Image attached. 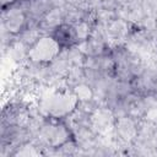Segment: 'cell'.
<instances>
[{
    "label": "cell",
    "mask_w": 157,
    "mask_h": 157,
    "mask_svg": "<svg viewBox=\"0 0 157 157\" xmlns=\"http://www.w3.org/2000/svg\"><path fill=\"white\" fill-rule=\"evenodd\" d=\"M60 52L61 48L58 43L50 36H45L40 37L32 47H29L27 58L34 64L45 65L52 63L60 54Z\"/></svg>",
    "instance_id": "obj_1"
},
{
    "label": "cell",
    "mask_w": 157,
    "mask_h": 157,
    "mask_svg": "<svg viewBox=\"0 0 157 157\" xmlns=\"http://www.w3.org/2000/svg\"><path fill=\"white\" fill-rule=\"evenodd\" d=\"M39 135L43 142H45L49 147L58 148L60 145L70 140L71 130L63 123L59 121V119L50 118L49 121H45L39 130Z\"/></svg>",
    "instance_id": "obj_2"
},
{
    "label": "cell",
    "mask_w": 157,
    "mask_h": 157,
    "mask_svg": "<svg viewBox=\"0 0 157 157\" xmlns=\"http://www.w3.org/2000/svg\"><path fill=\"white\" fill-rule=\"evenodd\" d=\"M27 26V13L21 2H16L15 5L2 10V27L4 31L12 34L18 36Z\"/></svg>",
    "instance_id": "obj_3"
},
{
    "label": "cell",
    "mask_w": 157,
    "mask_h": 157,
    "mask_svg": "<svg viewBox=\"0 0 157 157\" xmlns=\"http://www.w3.org/2000/svg\"><path fill=\"white\" fill-rule=\"evenodd\" d=\"M61 48V50L72 49L74 47L80 44V39L77 36V31L75 25L69 22H61L49 34Z\"/></svg>",
    "instance_id": "obj_4"
}]
</instances>
